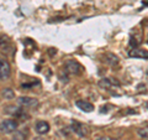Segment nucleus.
<instances>
[{"instance_id":"nucleus-1","label":"nucleus","mask_w":148,"mask_h":140,"mask_svg":"<svg viewBox=\"0 0 148 140\" xmlns=\"http://www.w3.org/2000/svg\"><path fill=\"white\" fill-rule=\"evenodd\" d=\"M18 124L15 119H6L0 123V132L4 134H11L17 129Z\"/></svg>"},{"instance_id":"nucleus-2","label":"nucleus","mask_w":148,"mask_h":140,"mask_svg":"<svg viewBox=\"0 0 148 140\" xmlns=\"http://www.w3.org/2000/svg\"><path fill=\"white\" fill-rule=\"evenodd\" d=\"M64 67H66V72L71 73V74H75V76L82 74L83 71H84V68H83L82 64L78 61H74V60H68Z\"/></svg>"},{"instance_id":"nucleus-3","label":"nucleus","mask_w":148,"mask_h":140,"mask_svg":"<svg viewBox=\"0 0 148 140\" xmlns=\"http://www.w3.org/2000/svg\"><path fill=\"white\" fill-rule=\"evenodd\" d=\"M0 51L10 55L15 51V47H14L11 40L6 35H0Z\"/></svg>"},{"instance_id":"nucleus-4","label":"nucleus","mask_w":148,"mask_h":140,"mask_svg":"<svg viewBox=\"0 0 148 140\" xmlns=\"http://www.w3.org/2000/svg\"><path fill=\"white\" fill-rule=\"evenodd\" d=\"M17 102H18V104H20L21 107H24V108H35V107L38 105V100H37L36 98L26 97V96L18 97Z\"/></svg>"},{"instance_id":"nucleus-5","label":"nucleus","mask_w":148,"mask_h":140,"mask_svg":"<svg viewBox=\"0 0 148 140\" xmlns=\"http://www.w3.org/2000/svg\"><path fill=\"white\" fill-rule=\"evenodd\" d=\"M4 112H5L6 114H9V115L15 116V118H21V116H26L25 110L22 109V108H18V107H16V105H6L5 108H4Z\"/></svg>"},{"instance_id":"nucleus-6","label":"nucleus","mask_w":148,"mask_h":140,"mask_svg":"<svg viewBox=\"0 0 148 140\" xmlns=\"http://www.w3.org/2000/svg\"><path fill=\"white\" fill-rule=\"evenodd\" d=\"M10 73H11V68H10V64L6 61L5 58H1L0 57V79H6L10 77Z\"/></svg>"},{"instance_id":"nucleus-7","label":"nucleus","mask_w":148,"mask_h":140,"mask_svg":"<svg viewBox=\"0 0 148 140\" xmlns=\"http://www.w3.org/2000/svg\"><path fill=\"white\" fill-rule=\"evenodd\" d=\"M72 130L75 134H78L79 137H86L88 135V128L85 127L84 124H82L79 122H73L72 123Z\"/></svg>"},{"instance_id":"nucleus-8","label":"nucleus","mask_w":148,"mask_h":140,"mask_svg":"<svg viewBox=\"0 0 148 140\" xmlns=\"http://www.w3.org/2000/svg\"><path fill=\"white\" fill-rule=\"evenodd\" d=\"M75 105L80 110L85 112V113H90V112L94 110V105H92L91 103H89V102H86V100H77Z\"/></svg>"},{"instance_id":"nucleus-9","label":"nucleus","mask_w":148,"mask_h":140,"mask_svg":"<svg viewBox=\"0 0 148 140\" xmlns=\"http://www.w3.org/2000/svg\"><path fill=\"white\" fill-rule=\"evenodd\" d=\"M36 132L38 133L40 135H43V134H47L49 132V124L47 122H43V120H40V122L36 123Z\"/></svg>"},{"instance_id":"nucleus-10","label":"nucleus","mask_w":148,"mask_h":140,"mask_svg":"<svg viewBox=\"0 0 148 140\" xmlns=\"http://www.w3.org/2000/svg\"><path fill=\"white\" fill-rule=\"evenodd\" d=\"M29 138V129H21V130H15L12 140H26Z\"/></svg>"},{"instance_id":"nucleus-11","label":"nucleus","mask_w":148,"mask_h":140,"mask_svg":"<svg viewBox=\"0 0 148 140\" xmlns=\"http://www.w3.org/2000/svg\"><path fill=\"white\" fill-rule=\"evenodd\" d=\"M130 56H131V57L143 58V60H147L148 58L147 50H132L131 52H130Z\"/></svg>"},{"instance_id":"nucleus-12","label":"nucleus","mask_w":148,"mask_h":140,"mask_svg":"<svg viewBox=\"0 0 148 140\" xmlns=\"http://www.w3.org/2000/svg\"><path fill=\"white\" fill-rule=\"evenodd\" d=\"M105 63H108L110 64V66H115V64H117L119 63V58H117V56H115L114 53H106L105 55Z\"/></svg>"},{"instance_id":"nucleus-13","label":"nucleus","mask_w":148,"mask_h":140,"mask_svg":"<svg viewBox=\"0 0 148 140\" xmlns=\"http://www.w3.org/2000/svg\"><path fill=\"white\" fill-rule=\"evenodd\" d=\"M1 96L4 98H6V99H12L14 97H15V93L11 88H4L3 92H1Z\"/></svg>"},{"instance_id":"nucleus-14","label":"nucleus","mask_w":148,"mask_h":140,"mask_svg":"<svg viewBox=\"0 0 148 140\" xmlns=\"http://www.w3.org/2000/svg\"><path fill=\"white\" fill-rule=\"evenodd\" d=\"M140 135H141V137L147 138V132H146V129H143V132H141V130H140Z\"/></svg>"},{"instance_id":"nucleus-15","label":"nucleus","mask_w":148,"mask_h":140,"mask_svg":"<svg viewBox=\"0 0 148 140\" xmlns=\"http://www.w3.org/2000/svg\"><path fill=\"white\" fill-rule=\"evenodd\" d=\"M98 140H116V139H114V138H108V137H104V138H99Z\"/></svg>"}]
</instances>
